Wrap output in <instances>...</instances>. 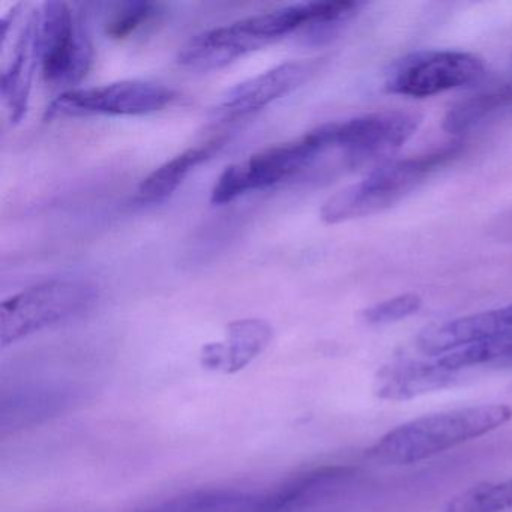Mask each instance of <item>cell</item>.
<instances>
[{"label":"cell","mask_w":512,"mask_h":512,"mask_svg":"<svg viewBox=\"0 0 512 512\" xmlns=\"http://www.w3.org/2000/svg\"><path fill=\"white\" fill-rule=\"evenodd\" d=\"M511 419L512 407L508 404H479L431 413L389 431L368 449L367 455L383 466H407L485 436Z\"/></svg>","instance_id":"1"},{"label":"cell","mask_w":512,"mask_h":512,"mask_svg":"<svg viewBox=\"0 0 512 512\" xmlns=\"http://www.w3.org/2000/svg\"><path fill=\"white\" fill-rule=\"evenodd\" d=\"M463 149V143L454 142L428 154L385 164L326 200L320 218L326 224H340L380 214L409 196L440 167L457 160Z\"/></svg>","instance_id":"2"},{"label":"cell","mask_w":512,"mask_h":512,"mask_svg":"<svg viewBox=\"0 0 512 512\" xmlns=\"http://www.w3.org/2000/svg\"><path fill=\"white\" fill-rule=\"evenodd\" d=\"M97 299V286L79 278L28 287L0 307V344L7 347L50 326L76 319L88 313Z\"/></svg>","instance_id":"3"},{"label":"cell","mask_w":512,"mask_h":512,"mask_svg":"<svg viewBox=\"0 0 512 512\" xmlns=\"http://www.w3.org/2000/svg\"><path fill=\"white\" fill-rule=\"evenodd\" d=\"M296 29L298 20L289 7L247 17L191 38L182 47L178 64L202 73L221 70L248 53L293 34Z\"/></svg>","instance_id":"4"},{"label":"cell","mask_w":512,"mask_h":512,"mask_svg":"<svg viewBox=\"0 0 512 512\" xmlns=\"http://www.w3.org/2000/svg\"><path fill=\"white\" fill-rule=\"evenodd\" d=\"M94 46L82 14L65 2L38 11V61L44 82L71 91L91 70Z\"/></svg>","instance_id":"5"},{"label":"cell","mask_w":512,"mask_h":512,"mask_svg":"<svg viewBox=\"0 0 512 512\" xmlns=\"http://www.w3.org/2000/svg\"><path fill=\"white\" fill-rule=\"evenodd\" d=\"M328 152L317 128L295 142L265 149L247 161L227 167L212 188L211 203L227 205L250 191L274 187L304 172Z\"/></svg>","instance_id":"6"},{"label":"cell","mask_w":512,"mask_h":512,"mask_svg":"<svg viewBox=\"0 0 512 512\" xmlns=\"http://www.w3.org/2000/svg\"><path fill=\"white\" fill-rule=\"evenodd\" d=\"M421 118L415 113L380 112L344 122L322 125L331 152L341 155L350 169L385 160L398 151L418 130Z\"/></svg>","instance_id":"7"},{"label":"cell","mask_w":512,"mask_h":512,"mask_svg":"<svg viewBox=\"0 0 512 512\" xmlns=\"http://www.w3.org/2000/svg\"><path fill=\"white\" fill-rule=\"evenodd\" d=\"M479 56L457 50H425L401 59L386 80V91L410 98H427L473 85L484 77Z\"/></svg>","instance_id":"8"},{"label":"cell","mask_w":512,"mask_h":512,"mask_svg":"<svg viewBox=\"0 0 512 512\" xmlns=\"http://www.w3.org/2000/svg\"><path fill=\"white\" fill-rule=\"evenodd\" d=\"M178 94L158 83L125 80L94 88L62 92L47 109V116H143L175 103Z\"/></svg>","instance_id":"9"},{"label":"cell","mask_w":512,"mask_h":512,"mask_svg":"<svg viewBox=\"0 0 512 512\" xmlns=\"http://www.w3.org/2000/svg\"><path fill=\"white\" fill-rule=\"evenodd\" d=\"M319 68L317 61L284 62L238 83L212 110V118L217 122H233L254 115L304 85Z\"/></svg>","instance_id":"10"},{"label":"cell","mask_w":512,"mask_h":512,"mask_svg":"<svg viewBox=\"0 0 512 512\" xmlns=\"http://www.w3.org/2000/svg\"><path fill=\"white\" fill-rule=\"evenodd\" d=\"M85 388L67 379L28 382L2 395L0 428L2 433L46 421L79 403Z\"/></svg>","instance_id":"11"},{"label":"cell","mask_w":512,"mask_h":512,"mask_svg":"<svg viewBox=\"0 0 512 512\" xmlns=\"http://www.w3.org/2000/svg\"><path fill=\"white\" fill-rule=\"evenodd\" d=\"M509 335H512V304L431 326L418 335L416 346L425 355L443 356Z\"/></svg>","instance_id":"12"},{"label":"cell","mask_w":512,"mask_h":512,"mask_svg":"<svg viewBox=\"0 0 512 512\" xmlns=\"http://www.w3.org/2000/svg\"><path fill=\"white\" fill-rule=\"evenodd\" d=\"M271 340L272 328L266 320H236L227 328L226 340L206 344L200 358L209 370L236 373L256 359Z\"/></svg>","instance_id":"13"},{"label":"cell","mask_w":512,"mask_h":512,"mask_svg":"<svg viewBox=\"0 0 512 512\" xmlns=\"http://www.w3.org/2000/svg\"><path fill=\"white\" fill-rule=\"evenodd\" d=\"M38 62V11H35L19 32L13 58L0 80V94L14 124L22 121L28 112L32 77Z\"/></svg>","instance_id":"14"},{"label":"cell","mask_w":512,"mask_h":512,"mask_svg":"<svg viewBox=\"0 0 512 512\" xmlns=\"http://www.w3.org/2000/svg\"><path fill=\"white\" fill-rule=\"evenodd\" d=\"M458 373L439 362H403L385 368L377 379L376 394L382 400L406 401L428 392L448 388Z\"/></svg>","instance_id":"15"},{"label":"cell","mask_w":512,"mask_h":512,"mask_svg":"<svg viewBox=\"0 0 512 512\" xmlns=\"http://www.w3.org/2000/svg\"><path fill=\"white\" fill-rule=\"evenodd\" d=\"M265 493L238 488H200L155 503L140 512H263Z\"/></svg>","instance_id":"16"},{"label":"cell","mask_w":512,"mask_h":512,"mask_svg":"<svg viewBox=\"0 0 512 512\" xmlns=\"http://www.w3.org/2000/svg\"><path fill=\"white\" fill-rule=\"evenodd\" d=\"M223 146V140H212L203 145L194 146L181 154L166 161L163 166L155 169L148 178L143 179L137 190L136 199L140 203H160L173 196L176 190L184 184L185 179L200 164L212 158V155Z\"/></svg>","instance_id":"17"},{"label":"cell","mask_w":512,"mask_h":512,"mask_svg":"<svg viewBox=\"0 0 512 512\" xmlns=\"http://www.w3.org/2000/svg\"><path fill=\"white\" fill-rule=\"evenodd\" d=\"M512 109V80L491 86L452 106L443 118V130L463 134L502 110Z\"/></svg>","instance_id":"18"},{"label":"cell","mask_w":512,"mask_h":512,"mask_svg":"<svg viewBox=\"0 0 512 512\" xmlns=\"http://www.w3.org/2000/svg\"><path fill=\"white\" fill-rule=\"evenodd\" d=\"M512 509V478L479 482L449 500L443 512H506Z\"/></svg>","instance_id":"19"},{"label":"cell","mask_w":512,"mask_h":512,"mask_svg":"<svg viewBox=\"0 0 512 512\" xmlns=\"http://www.w3.org/2000/svg\"><path fill=\"white\" fill-rule=\"evenodd\" d=\"M421 307V296L415 293H404V295L371 305L362 313V317L370 325H389L413 316L421 310Z\"/></svg>","instance_id":"20"},{"label":"cell","mask_w":512,"mask_h":512,"mask_svg":"<svg viewBox=\"0 0 512 512\" xmlns=\"http://www.w3.org/2000/svg\"><path fill=\"white\" fill-rule=\"evenodd\" d=\"M158 13V7L149 2H137L128 4L121 13L116 14L115 19L107 26V35L116 40L130 37L134 31L145 25Z\"/></svg>","instance_id":"21"}]
</instances>
